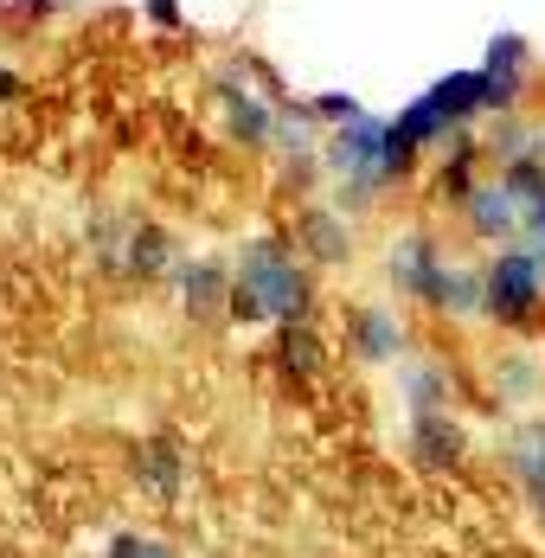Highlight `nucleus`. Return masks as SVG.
Segmentation results:
<instances>
[{
  "label": "nucleus",
  "instance_id": "20",
  "mask_svg": "<svg viewBox=\"0 0 545 558\" xmlns=\"http://www.w3.org/2000/svg\"><path fill=\"white\" fill-rule=\"evenodd\" d=\"M533 379H540V373H533V360H520V353H507V360H500V391H526Z\"/></svg>",
  "mask_w": 545,
  "mask_h": 558
},
{
  "label": "nucleus",
  "instance_id": "11",
  "mask_svg": "<svg viewBox=\"0 0 545 558\" xmlns=\"http://www.w3.org/2000/svg\"><path fill=\"white\" fill-rule=\"evenodd\" d=\"M507 469H513V482L526 488V501L545 513V417H520V424L507 430Z\"/></svg>",
  "mask_w": 545,
  "mask_h": 558
},
{
  "label": "nucleus",
  "instance_id": "7",
  "mask_svg": "<svg viewBox=\"0 0 545 558\" xmlns=\"http://www.w3.org/2000/svg\"><path fill=\"white\" fill-rule=\"evenodd\" d=\"M411 347V328H404V315L391 308V302H353L347 308V353L360 360V366H391L398 353Z\"/></svg>",
  "mask_w": 545,
  "mask_h": 558
},
{
  "label": "nucleus",
  "instance_id": "19",
  "mask_svg": "<svg viewBox=\"0 0 545 558\" xmlns=\"http://www.w3.org/2000/svg\"><path fill=\"white\" fill-rule=\"evenodd\" d=\"M109 558H173L161 539H142V533H116L109 539Z\"/></svg>",
  "mask_w": 545,
  "mask_h": 558
},
{
  "label": "nucleus",
  "instance_id": "24",
  "mask_svg": "<svg viewBox=\"0 0 545 558\" xmlns=\"http://www.w3.org/2000/svg\"><path fill=\"white\" fill-rule=\"evenodd\" d=\"M526 251H533V257H540V270H545V238H540V244H526Z\"/></svg>",
  "mask_w": 545,
  "mask_h": 558
},
{
  "label": "nucleus",
  "instance_id": "12",
  "mask_svg": "<svg viewBox=\"0 0 545 558\" xmlns=\"http://www.w3.org/2000/svg\"><path fill=\"white\" fill-rule=\"evenodd\" d=\"M122 270L142 277V282L173 277L180 270V251H173V238L155 219H142V225H129V238H122Z\"/></svg>",
  "mask_w": 545,
  "mask_h": 558
},
{
  "label": "nucleus",
  "instance_id": "6",
  "mask_svg": "<svg viewBox=\"0 0 545 558\" xmlns=\"http://www.w3.org/2000/svg\"><path fill=\"white\" fill-rule=\"evenodd\" d=\"M289 244L308 270H347L360 257V225L334 199H302L295 219H289Z\"/></svg>",
  "mask_w": 545,
  "mask_h": 558
},
{
  "label": "nucleus",
  "instance_id": "2",
  "mask_svg": "<svg viewBox=\"0 0 545 558\" xmlns=\"http://www.w3.org/2000/svg\"><path fill=\"white\" fill-rule=\"evenodd\" d=\"M238 289L264 308V322H315V270L295 257V244L282 231H251L231 257Z\"/></svg>",
  "mask_w": 545,
  "mask_h": 558
},
{
  "label": "nucleus",
  "instance_id": "23",
  "mask_svg": "<svg viewBox=\"0 0 545 558\" xmlns=\"http://www.w3.org/2000/svg\"><path fill=\"white\" fill-rule=\"evenodd\" d=\"M13 97H26V84H20V71L0 58V104H13Z\"/></svg>",
  "mask_w": 545,
  "mask_h": 558
},
{
  "label": "nucleus",
  "instance_id": "15",
  "mask_svg": "<svg viewBox=\"0 0 545 558\" xmlns=\"http://www.w3.org/2000/svg\"><path fill=\"white\" fill-rule=\"evenodd\" d=\"M507 180V193H513V206H520V244H540L545 238V161H513V168H500Z\"/></svg>",
  "mask_w": 545,
  "mask_h": 558
},
{
  "label": "nucleus",
  "instance_id": "25",
  "mask_svg": "<svg viewBox=\"0 0 545 558\" xmlns=\"http://www.w3.org/2000/svg\"><path fill=\"white\" fill-rule=\"evenodd\" d=\"M540 161H545V116H540Z\"/></svg>",
  "mask_w": 545,
  "mask_h": 558
},
{
  "label": "nucleus",
  "instance_id": "21",
  "mask_svg": "<svg viewBox=\"0 0 545 558\" xmlns=\"http://www.w3.org/2000/svg\"><path fill=\"white\" fill-rule=\"evenodd\" d=\"M142 13H148V26H161V33H173V26H186V7H180V0H148Z\"/></svg>",
  "mask_w": 545,
  "mask_h": 558
},
{
  "label": "nucleus",
  "instance_id": "14",
  "mask_svg": "<svg viewBox=\"0 0 545 558\" xmlns=\"http://www.w3.org/2000/svg\"><path fill=\"white\" fill-rule=\"evenodd\" d=\"M462 449H469V437H462V424H456L449 411H424V417H411V456H417L424 469H456Z\"/></svg>",
  "mask_w": 545,
  "mask_h": 558
},
{
  "label": "nucleus",
  "instance_id": "13",
  "mask_svg": "<svg viewBox=\"0 0 545 558\" xmlns=\"http://www.w3.org/2000/svg\"><path fill=\"white\" fill-rule=\"evenodd\" d=\"M482 155L488 168H513V161H533L540 155V116H494L482 122Z\"/></svg>",
  "mask_w": 545,
  "mask_h": 558
},
{
  "label": "nucleus",
  "instance_id": "16",
  "mask_svg": "<svg viewBox=\"0 0 545 558\" xmlns=\"http://www.w3.org/2000/svg\"><path fill=\"white\" fill-rule=\"evenodd\" d=\"M276 366L295 373V379H315L327 366V340L315 335V322H282L276 328Z\"/></svg>",
  "mask_w": 545,
  "mask_h": 558
},
{
  "label": "nucleus",
  "instance_id": "3",
  "mask_svg": "<svg viewBox=\"0 0 545 558\" xmlns=\"http://www.w3.org/2000/svg\"><path fill=\"white\" fill-rule=\"evenodd\" d=\"M482 322L507 335L545 328V270L526 244H500L482 257Z\"/></svg>",
  "mask_w": 545,
  "mask_h": 558
},
{
  "label": "nucleus",
  "instance_id": "1",
  "mask_svg": "<svg viewBox=\"0 0 545 558\" xmlns=\"http://www.w3.org/2000/svg\"><path fill=\"white\" fill-rule=\"evenodd\" d=\"M322 168L334 186V206L347 213H373L391 186H404V173L391 161V116H360L347 129H327L322 135Z\"/></svg>",
  "mask_w": 545,
  "mask_h": 558
},
{
  "label": "nucleus",
  "instance_id": "18",
  "mask_svg": "<svg viewBox=\"0 0 545 558\" xmlns=\"http://www.w3.org/2000/svg\"><path fill=\"white\" fill-rule=\"evenodd\" d=\"M308 110H315V122H322V135H327V129L360 122V116H366V104H360L353 90H315V97H308Z\"/></svg>",
  "mask_w": 545,
  "mask_h": 558
},
{
  "label": "nucleus",
  "instance_id": "9",
  "mask_svg": "<svg viewBox=\"0 0 545 558\" xmlns=\"http://www.w3.org/2000/svg\"><path fill=\"white\" fill-rule=\"evenodd\" d=\"M173 295H180V315L186 322H225V308H231V264L225 257H180V270H173Z\"/></svg>",
  "mask_w": 545,
  "mask_h": 558
},
{
  "label": "nucleus",
  "instance_id": "17",
  "mask_svg": "<svg viewBox=\"0 0 545 558\" xmlns=\"http://www.w3.org/2000/svg\"><path fill=\"white\" fill-rule=\"evenodd\" d=\"M404 398H411V417H424V411H449V366H436V360L404 366Z\"/></svg>",
  "mask_w": 545,
  "mask_h": 558
},
{
  "label": "nucleus",
  "instance_id": "22",
  "mask_svg": "<svg viewBox=\"0 0 545 558\" xmlns=\"http://www.w3.org/2000/svg\"><path fill=\"white\" fill-rule=\"evenodd\" d=\"M148 469H155V482H161V488H173V469H180V462H173V444L148 449Z\"/></svg>",
  "mask_w": 545,
  "mask_h": 558
},
{
  "label": "nucleus",
  "instance_id": "5",
  "mask_svg": "<svg viewBox=\"0 0 545 558\" xmlns=\"http://www.w3.org/2000/svg\"><path fill=\"white\" fill-rule=\"evenodd\" d=\"M449 270H456V257L443 251V238L424 231V225H411V231H398V238L385 244V282H391L404 302H417L424 315H443Z\"/></svg>",
  "mask_w": 545,
  "mask_h": 558
},
{
  "label": "nucleus",
  "instance_id": "4",
  "mask_svg": "<svg viewBox=\"0 0 545 558\" xmlns=\"http://www.w3.org/2000/svg\"><path fill=\"white\" fill-rule=\"evenodd\" d=\"M213 110H218V129L231 148H251V155H276V122H282V104L270 90L251 84L244 58L218 64L213 71Z\"/></svg>",
  "mask_w": 545,
  "mask_h": 558
},
{
  "label": "nucleus",
  "instance_id": "10",
  "mask_svg": "<svg viewBox=\"0 0 545 558\" xmlns=\"http://www.w3.org/2000/svg\"><path fill=\"white\" fill-rule=\"evenodd\" d=\"M462 231L475 238V244H488V251H500V244H520V206H513V193H507V180L500 173H482V186L462 199Z\"/></svg>",
  "mask_w": 545,
  "mask_h": 558
},
{
  "label": "nucleus",
  "instance_id": "8",
  "mask_svg": "<svg viewBox=\"0 0 545 558\" xmlns=\"http://www.w3.org/2000/svg\"><path fill=\"white\" fill-rule=\"evenodd\" d=\"M482 173H488V155H482V135L469 129V135H456V142H449V148L431 161L424 193H431L436 213H462V199L482 186Z\"/></svg>",
  "mask_w": 545,
  "mask_h": 558
}]
</instances>
